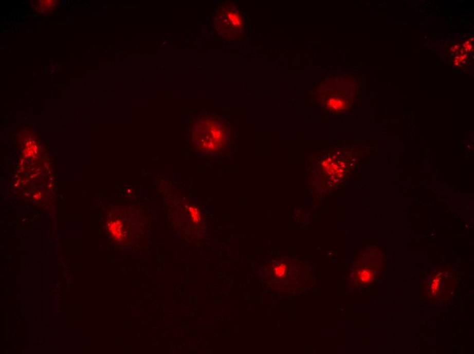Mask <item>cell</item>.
<instances>
[{
    "instance_id": "cell-4",
    "label": "cell",
    "mask_w": 474,
    "mask_h": 354,
    "mask_svg": "<svg viewBox=\"0 0 474 354\" xmlns=\"http://www.w3.org/2000/svg\"><path fill=\"white\" fill-rule=\"evenodd\" d=\"M286 271L287 267L286 266L284 265H281L275 269V273H276L277 276H280V277L284 276L286 273Z\"/></svg>"
},
{
    "instance_id": "cell-1",
    "label": "cell",
    "mask_w": 474,
    "mask_h": 354,
    "mask_svg": "<svg viewBox=\"0 0 474 354\" xmlns=\"http://www.w3.org/2000/svg\"><path fill=\"white\" fill-rule=\"evenodd\" d=\"M199 144L207 151H217L226 143L227 128L225 125L217 121L207 123L198 133Z\"/></svg>"
},
{
    "instance_id": "cell-3",
    "label": "cell",
    "mask_w": 474,
    "mask_h": 354,
    "mask_svg": "<svg viewBox=\"0 0 474 354\" xmlns=\"http://www.w3.org/2000/svg\"><path fill=\"white\" fill-rule=\"evenodd\" d=\"M358 280H359L360 282L364 283V284H367V283L370 282L371 278H372V274H371V271L367 269L360 271L359 272H358Z\"/></svg>"
},
{
    "instance_id": "cell-2",
    "label": "cell",
    "mask_w": 474,
    "mask_h": 354,
    "mask_svg": "<svg viewBox=\"0 0 474 354\" xmlns=\"http://www.w3.org/2000/svg\"><path fill=\"white\" fill-rule=\"evenodd\" d=\"M217 20L220 30L226 34L235 35L242 29L243 20L241 14L230 6L222 8L218 12Z\"/></svg>"
}]
</instances>
